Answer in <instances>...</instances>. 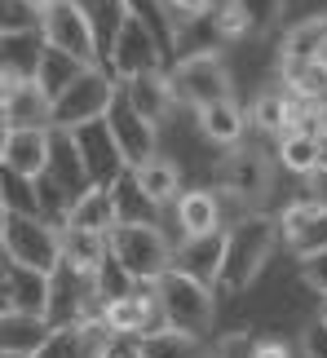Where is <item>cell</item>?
<instances>
[{
  "mask_svg": "<svg viewBox=\"0 0 327 358\" xmlns=\"http://www.w3.org/2000/svg\"><path fill=\"white\" fill-rule=\"evenodd\" d=\"M106 58H111V71L119 80L146 76V71H164V49L155 45V36L146 31L142 22H133L129 13L119 18L115 36L106 40Z\"/></svg>",
  "mask_w": 327,
  "mask_h": 358,
  "instance_id": "ba28073f",
  "label": "cell"
},
{
  "mask_svg": "<svg viewBox=\"0 0 327 358\" xmlns=\"http://www.w3.org/2000/svg\"><path fill=\"white\" fill-rule=\"evenodd\" d=\"M119 93H124L133 111L146 115V120L155 124V129H159V124L173 115V106H177L173 85H168V71H146V76H133V80H124V85H119Z\"/></svg>",
  "mask_w": 327,
  "mask_h": 358,
  "instance_id": "9a60e30c",
  "label": "cell"
},
{
  "mask_svg": "<svg viewBox=\"0 0 327 358\" xmlns=\"http://www.w3.org/2000/svg\"><path fill=\"white\" fill-rule=\"evenodd\" d=\"M5 142H9V129L0 124V159H5Z\"/></svg>",
  "mask_w": 327,
  "mask_h": 358,
  "instance_id": "681fc988",
  "label": "cell"
},
{
  "mask_svg": "<svg viewBox=\"0 0 327 358\" xmlns=\"http://www.w3.org/2000/svg\"><path fill=\"white\" fill-rule=\"evenodd\" d=\"M199 133L217 146H239L243 133H248V111L235 98L208 102V106H199Z\"/></svg>",
  "mask_w": 327,
  "mask_h": 358,
  "instance_id": "44dd1931",
  "label": "cell"
},
{
  "mask_svg": "<svg viewBox=\"0 0 327 358\" xmlns=\"http://www.w3.org/2000/svg\"><path fill=\"white\" fill-rule=\"evenodd\" d=\"M66 226L75 230H98V235H106V230L115 226V208H111V195L98 186H89L80 199L66 203Z\"/></svg>",
  "mask_w": 327,
  "mask_h": 358,
  "instance_id": "d4e9b609",
  "label": "cell"
},
{
  "mask_svg": "<svg viewBox=\"0 0 327 358\" xmlns=\"http://www.w3.org/2000/svg\"><path fill=\"white\" fill-rule=\"evenodd\" d=\"M314 62H319L323 71H327V40H323V45H319V53H314Z\"/></svg>",
  "mask_w": 327,
  "mask_h": 358,
  "instance_id": "7dc6e473",
  "label": "cell"
},
{
  "mask_svg": "<svg viewBox=\"0 0 327 358\" xmlns=\"http://www.w3.org/2000/svg\"><path fill=\"white\" fill-rule=\"evenodd\" d=\"M0 208L5 213H18V217H40V195H36V182L0 169Z\"/></svg>",
  "mask_w": 327,
  "mask_h": 358,
  "instance_id": "1f68e13d",
  "label": "cell"
},
{
  "mask_svg": "<svg viewBox=\"0 0 327 358\" xmlns=\"http://www.w3.org/2000/svg\"><path fill=\"white\" fill-rule=\"evenodd\" d=\"M221 186L239 203H256L270 190V159L261 150H248V146L230 150V159L221 164Z\"/></svg>",
  "mask_w": 327,
  "mask_h": 358,
  "instance_id": "8fae6325",
  "label": "cell"
},
{
  "mask_svg": "<svg viewBox=\"0 0 327 358\" xmlns=\"http://www.w3.org/2000/svg\"><path fill=\"white\" fill-rule=\"evenodd\" d=\"M279 243V222L266 213H248L239 217L235 226L226 230V248H221V270H217L212 292H248V287L261 279L266 261L275 257Z\"/></svg>",
  "mask_w": 327,
  "mask_h": 358,
  "instance_id": "6da1fadb",
  "label": "cell"
},
{
  "mask_svg": "<svg viewBox=\"0 0 327 358\" xmlns=\"http://www.w3.org/2000/svg\"><path fill=\"white\" fill-rule=\"evenodd\" d=\"M31 5H36V9H45V5H53V0H31Z\"/></svg>",
  "mask_w": 327,
  "mask_h": 358,
  "instance_id": "db71d44e",
  "label": "cell"
},
{
  "mask_svg": "<svg viewBox=\"0 0 327 358\" xmlns=\"http://www.w3.org/2000/svg\"><path fill=\"white\" fill-rule=\"evenodd\" d=\"M80 71H85V62H75V58H66V53H58V49L45 45V53H40V66H36V85H40V93L53 102Z\"/></svg>",
  "mask_w": 327,
  "mask_h": 358,
  "instance_id": "83f0119b",
  "label": "cell"
},
{
  "mask_svg": "<svg viewBox=\"0 0 327 358\" xmlns=\"http://www.w3.org/2000/svg\"><path fill=\"white\" fill-rule=\"evenodd\" d=\"M0 248H5L9 266H18V270H36V274H45V279H53V270L62 266L58 230H53L45 217H18V213H5Z\"/></svg>",
  "mask_w": 327,
  "mask_h": 358,
  "instance_id": "277c9868",
  "label": "cell"
},
{
  "mask_svg": "<svg viewBox=\"0 0 327 358\" xmlns=\"http://www.w3.org/2000/svg\"><path fill=\"white\" fill-rule=\"evenodd\" d=\"M142 341V358H199V341L186 332H173V327H159Z\"/></svg>",
  "mask_w": 327,
  "mask_h": 358,
  "instance_id": "d6a6232c",
  "label": "cell"
},
{
  "mask_svg": "<svg viewBox=\"0 0 327 358\" xmlns=\"http://www.w3.org/2000/svg\"><path fill=\"white\" fill-rule=\"evenodd\" d=\"M301 283L310 287V292H323L327 296V248L301 257Z\"/></svg>",
  "mask_w": 327,
  "mask_h": 358,
  "instance_id": "74e56055",
  "label": "cell"
},
{
  "mask_svg": "<svg viewBox=\"0 0 327 358\" xmlns=\"http://www.w3.org/2000/svg\"><path fill=\"white\" fill-rule=\"evenodd\" d=\"M102 120H106V129H111V137H115V146H119V155H124L129 169H138V164H146L155 155V124L133 111L129 98L119 93V85H115V98H111Z\"/></svg>",
  "mask_w": 327,
  "mask_h": 358,
  "instance_id": "30bf717a",
  "label": "cell"
},
{
  "mask_svg": "<svg viewBox=\"0 0 327 358\" xmlns=\"http://www.w3.org/2000/svg\"><path fill=\"white\" fill-rule=\"evenodd\" d=\"M0 230H5V208H0Z\"/></svg>",
  "mask_w": 327,
  "mask_h": 358,
  "instance_id": "9f6ffc18",
  "label": "cell"
},
{
  "mask_svg": "<svg viewBox=\"0 0 327 358\" xmlns=\"http://www.w3.org/2000/svg\"><path fill=\"white\" fill-rule=\"evenodd\" d=\"M301 354H305V358H327V323H323V319H314V323L305 327Z\"/></svg>",
  "mask_w": 327,
  "mask_h": 358,
  "instance_id": "60d3db41",
  "label": "cell"
},
{
  "mask_svg": "<svg viewBox=\"0 0 327 358\" xmlns=\"http://www.w3.org/2000/svg\"><path fill=\"white\" fill-rule=\"evenodd\" d=\"M256 358H288L283 341H256Z\"/></svg>",
  "mask_w": 327,
  "mask_h": 358,
  "instance_id": "f6af8a7d",
  "label": "cell"
},
{
  "mask_svg": "<svg viewBox=\"0 0 327 358\" xmlns=\"http://www.w3.org/2000/svg\"><path fill=\"white\" fill-rule=\"evenodd\" d=\"M40 53H45V40H40V31L0 36V76H5L9 85H18V80H36Z\"/></svg>",
  "mask_w": 327,
  "mask_h": 358,
  "instance_id": "7402d4cb",
  "label": "cell"
},
{
  "mask_svg": "<svg viewBox=\"0 0 327 358\" xmlns=\"http://www.w3.org/2000/svg\"><path fill=\"white\" fill-rule=\"evenodd\" d=\"M0 169L27 177V182L45 177V169H49V129H13L9 142H5Z\"/></svg>",
  "mask_w": 327,
  "mask_h": 358,
  "instance_id": "e0dca14e",
  "label": "cell"
},
{
  "mask_svg": "<svg viewBox=\"0 0 327 358\" xmlns=\"http://www.w3.org/2000/svg\"><path fill=\"white\" fill-rule=\"evenodd\" d=\"M115 98V76L102 71V66H85L71 85H66L58 98H53V111H49V129L58 133H71L80 124H93L106 115V106Z\"/></svg>",
  "mask_w": 327,
  "mask_h": 358,
  "instance_id": "5b68a950",
  "label": "cell"
},
{
  "mask_svg": "<svg viewBox=\"0 0 327 358\" xmlns=\"http://www.w3.org/2000/svg\"><path fill=\"white\" fill-rule=\"evenodd\" d=\"M279 235L288 239L296 252H319L327 248V208H314L310 199H296L279 213Z\"/></svg>",
  "mask_w": 327,
  "mask_h": 358,
  "instance_id": "4fadbf2b",
  "label": "cell"
},
{
  "mask_svg": "<svg viewBox=\"0 0 327 358\" xmlns=\"http://www.w3.org/2000/svg\"><path fill=\"white\" fill-rule=\"evenodd\" d=\"M133 182L142 186V195L151 199L155 208H168V203H177V195H182V173L164 155H151L146 164H138V169H133Z\"/></svg>",
  "mask_w": 327,
  "mask_h": 358,
  "instance_id": "603a6c76",
  "label": "cell"
},
{
  "mask_svg": "<svg viewBox=\"0 0 327 358\" xmlns=\"http://www.w3.org/2000/svg\"><path fill=\"white\" fill-rule=\"evenodd\" d=\"M9 274V257H5V248H0V279Z\"/></svg>",
  "mask_w": 327,
  "mask_h": 358,
  "instance_id": "f907efd6",
  "label": "cell"
},
{
  "mask_svg": "<svg viewBox=\"0 0 327 358\" xmlns=\"http://www.w3.org/2000/svg\"><path fill=\"white\" fill-rule=\"evenodd\" d=\"M106 257L133 283H155L173 266V248L159 226H111L106 230Z\"/></svg>",
  "mask_w": 327,
  "mask_h": 358,
  "instance_id": "7a4b0ae2",
  "label": "cell"
},
{
  "mask_svg": "<svg viewBox=\"0 0 327 358\" xmlns=\"http://www.w3.org/2000/svg\"><path fill=\"white\" fill-rule=\"evenodd\" d=\"M98 358H142V341L129 336V332H111V341L102 345Z\"/></svg>",
  "mask_w": 327,
  "mask_h": 358,
  "instance_id": "ab89813d",
  "label": "cell"
},
{
  "mask_svg": "<svg viewBox=\"0 0 327 358\" xmlns=\"http://www.w3.org/2000/svg\"><path fill=\"white\" fill-rule=\"evenodd\" d=\"M36 27H40V9L31 0H0V36L36 31Z\"/></svg>",
  "mask_w": 327,
  "mask_h": 358,
  "instance_id": "d590c367",
  "label": "cell"
},
{
  "mask_svg": "<svg viewBox=\"0 0 327 358\" xmlns=\"http://www.w3.org/2000/svg\"><path fill=\"white\" fill-rule=\"evenodd\" d=\"M45 177L58 186V195H62L66 203L80 199V195L89 190V177H85V164H80V155H75L71 133L49 129V169H45Z\"/></svg>",
  "mask_w": 327,
  "mask_h": 358,
  "instance_id": "5bb4252c",
  "label": "cell"
},
{
  "mask_svg": "<svg viewBox=\"0 0 327 358\" xmlns=\"http://www.w3.org/2000/svg\"><path fill=\"white\" fill-rule=\"evenodd\" d=\"M208 358H256V336L252 332H230L212 345Z\"/></svg>",
  "mask_w": 327,
  "mask_h": 358,
  "instance_id": "f35d334b",
  "label": "cell"
},
{
  "mask_svg": "<svg viewBox=\"0 0 327 358\" xmlns=\"http://www.w3.org/2000/svg\"><path fill=\"white\" fill-rule=\"evenodd\" d=\"M221 248H226V230H212V235H199V239H182L173 248V266L168 270H182L186 279L212 287L217 270H221Z\"/></svg>",
  "mask_w": 327,
  "mask_h": 358,
  "instance_id": "7c38bea8",
  "label": "cell"
},
{
  "mask_svg": "<svg viewBox=\"0 0 327 358\" xmlns=\"http://www.w3.org/2000/svg\"><path fill=\"white\" fill-rule=\"evenodd\" d=\"M58 252H62V270L66 274H75V279H93V270L106 261V235L62 226L58 230Z\"/></svg>",
  "mask_w": 327,
  "mask_h": 358,
  "instance_id": "ac0fdd59",
  "label": "cell"
},
{
  "mask_svg": "<svg viewBox=\"0 0 327 358\" xmlns=\"http://www.w3.org/2000/svg\"><path fill=\"white\" fill-rule=\"evenodd\" d=\"M31 358H89V354H85V345H80V332H75V327H62V332H53Z\"/></svg>",
  "mask_w": 327,
  "mask_h": 358,
  "instance_id": "8d00e7d4",
  "label": "cell"
},
{
  "mask_svg": "<svg viewBox=\"0 0 327 358\" xmlns=\"http://www.w3.org/2000/svg\"><path fill=\"white\" fill-rule=\"evenodd\" d=\"M319 319H323V323H327V296H323V314H319Z\"/></svg>",
  "mask_w": 327,
  "mask_h": 358,
  "instance_id": "11a10c76",
  "label": "cell"
},
{
  "mask_svg": "<svg viewBox=\"0 0 327 358\" xmlns=\"http://www.w3.org/2000/svg\"><path fill=\"white\" fill-rule=\"evenodd\" d=\"M217 31H221L226 40H239V36H248V31H243V18L235 13V5H221V9H217Z\"/></svg>",
  "mask_w": 327,
  "mask_h": 358,
  "instance_id": "7bdbcfd3",
  "label": "cell"
},
{
  "mask_svg": "<svg viewBox=\"0 0 327 358\" xmlns=\"http://www.w3.org/2000/svg\"><path fill=\"white\" fill-rule=\"evenodd\" d=\"M124 13L133 22H142L146 31L155 36V45L159 49H173V40H177V22L168 18V5L164 0H124Z\"/></svg>",
  "mask_w": 327,
  "mask_h": 358,
  "instance_id": "f1b7e54d",
  "label": "cell"
},
{
  "mask_svg": "<svg viewBox=\"0 0 327 358\" xmlns=\"http://www.w3.org/2000/svg\"><path fill=\"white\" fill-rule=\"evenodd\" d=\"M5 283H9V301H13V310H22V314H40V319H45V310H49V279H45V274L9 266Z\"/></svg>",
  "mask_w": 327,
  "mask_h": 358,
  "instance_id": "484cf974",
  "label": "cell"
},
{
  "mask_svg": "<svg viewBox=\"0 0 327 358\" xmlns=\"http://www.w3.org/2000/svg\"><path fill=\"white\" fill-rule=\"evenodd\" d=\"M168 85H173V98L195 106V111L208 102L230 98V71H226L221 53H190V58H182L173 66Z\"/></svg>",
  "mask_w": 327,
  "mask_h": 358,
  "instance_id": "52a82bcc",
  "label": "cell"
},
{
  "mask_svg": "<svg viewBox=\"0 0 327 358\" xmlns=\"http://www.w3.org/2000/svg\"><path fill=\"white\" fill-rule=\"evenodd\" d=\"M248 120H252L261 133H270V137H283V133L292 129V102H288V93H261V98L252 102Z\"/></svg>",
  "mask_w": 327,
  "mask_h": 358,
  "instance_id": "4dcf8cb0",
  "label": "cell"
},
{
  "mask_svg": "<svg viewBox=\"0 0 327 358\" xmlns=\"http://www.w3.org/2000/svg\"><path fill=\"white\" fill-rule=\"evenodd\" d=\"M279 164L292 173H314L319 169V142L314 137H301V133H283L279 137Z\"/></svg>",
  "mask_w": 327,
  "mask_h": 358,
  "instance_id": "836d02e7",
  "label": "cell"
},
{
  "mask_svg": "<svg viewBox=\"0 0 327 358\" xmlns=\"http://www.w3.org/2000/svg\"><path fill=\"white\" fill-rule=\"evenodd\" d=\"M49 111L53 102L40 93L36 80H18V85H9L5 93V106H0V124L13 133V129H49Z\"/></svg>",
  "mask_w": 327,
  "mask_h": 358,
  "instance_id": "2e32d148",
  "label": "cell"
},
{
  "mask_svg": "<svg viewBox=\"0 0 327 358\" xmlns=\"http://www.w3.org/2000/svg\"><path fill=\"white\" fill-rule=\"evenodd\" d=\"M49 336H53V327H49V319H40V314H22V310L0 314V354L31 358Z\"/></svg>",
  "mask_w": 327,
  "mask_h": 358,
  "instance_id": "d6986e66",
  "label": "cell"
},
{
  "mask_svg": "<svg viewBox=\"0 0 327 358\" xmlns=\"http://www.w3.org/2000/svg\"><path fill=\"white\" fill-rule=\"evenodd\" d=\"M151 287H155L164 327H173V332H186V336H195V341L212 327V287L186 279L182 270H164Z\"/></svg>",
  "mask_w": 327,
  "mask_h": 358,
  "instance_id": "3957f363",
  "label": "cell"
},
{
  "mask_svg": "<svg viewBox=\"0 0 327 358\" xmlns=\"http://www.w3.org/2000/svg\"><path fill=\"white\" fill-rule=\"evenodd\" d=\"M5 93H9V80L0 76V106H5Z\"/></svg>",
  "mask_w": 327,
  "mask_h": 358,
  "instance_id": "816d5d0a",
  "label": "cell"
},
{
  "mask_svg": "<svg viewBox=\"0 0 327 358\" xmlns=\"http://www.w3.org/2000/svg\"><path fill=\"white\" fill-rule=\"evenodd\" d=\"M177 222H182V235L186 239H199V235H212V230H221V199L212 195V190H182L177 195Z\"/></svg>",
  "mask_w": 327,
  "mask_h": 358,
  "instance_id": "ffe728a7",
  "label": "cell"
},
{
  "mask_svg": "<svg viewBox=\"0 0 327 358\" xmlns=\"http://www.w3.org/2000/svg\"><path fill=\"white\" fill-rule=\"evenodd\" d=\"M5 310H13V301H9V283L0 279V314H5Z\"/></svg>",
  "mask_w": 327,
  "mask_h": 358,
  "instance_id": "bcb514c9",
  "label": "cell"
},
{
  "mask_svg": "<svg viewBox=\"0 0 327 358\" xmlns=\"http://www.w3.org/2000/svg\"><path fill=\"white\" fill-rule=\"evenodd\" d=\"M305 199L314 203V208H327V169L305 173Z\"/></svg>",
  "mask_w": 327,
  "mask_h": 358,
  "instance_id": "b9f144b4",
  "label": "cell"
},
{
  "mask_svg": "<svg viewBox=\"0 0 327 358\" xmlns=\"http://www.w3.org/2000/svg\"><path fill=\"white\" fill-rule=\"evenodd\" d=\"M235 13L243 18V31L248 36H266L275 31V22L283 18V0H230Z\"/></svg>",
  "mask_w": 327,
  "mask_h": 358,
  "instance_id": "e575fe53",
  "label": "cell"
},
{
  "mask_svg": "<svg viewBox=\"0 0 327 358\" xmlns=\"http://www.w3.org/2000/svg\"><path fill=\"white\" fill-rule=\"evenodd\" d=\"M106 195H111V208H115V226H155L159 208L142 195V186L133 182V169L119 173Z\"/></svg>",
  "mask_w": 327,
  "mask_h": 358,
  "instance_id": "cb8c5ba5",
  "label": "cell"
},
{
  "mask_svg": "<svg viewBox=\"0 0 327 358\" xmlns=\"http://www.w3.org/2000/svg\"><path fill=\"white\" fill-rule=\"evenodd\" d=\"M323 137H327V102H323Z\"/></svg>",
  "mask_w": 327,
  "mask_h": 358,
  "instance_id": "f5cc1de1",
  "label": "cell"
},
{
  "mask_svg": "<svg viewBox=\"0 0 327 358\" xmlns=\"http://www.w3.org/2000/svg\"><path fill=\"white\" fill-rule=\"evenodd\" d=\"M323 40H327V13H319V18H305V22H296L292 31L283 36L279 58H283V62H314V53H319Z\"/></svg>",
  "mask_w": 327,
  "mask_h": 358,
  "instance_id": "4316f807",
  "label": "cell"
},
{
  "mask_svg": "<svg viewBox=\"0 0 327 358\" xmlns=\"http://www.w3.org/2000/svg\"><path fill=\"white\" fill-rule=\"evenodd\" d=\"M283 80H288V98L323 106V98H327V71L319 62H283Z\"/></svg>",
  "mask_w": 327,
  "mask_h": 358,
  "instance_id": "f546056e",
  "label": "cell"
},
{
  "mask_svg": "<svg viewBox=\"0 0 327 358\" xmlns=\"http://www.w3.org/2000/svg\"><path fill=\"white\" fill-rule=\"evenodd\" d=\"M164 5H173V13H182V18H199L212 9V0H164Z\"/></svg>",
  "mask_w": 327,
  "mask_h": 358,
  "instance_id": "ee69618b",
  "label": "cell"
},
{
  "mask_svg": "<svg viewBox=\"0 0 327 358\" xmlns=\"http://www.w3.org/2000/svg\"><path fill=\"white\" fill-rule=\"evenodd\" d=\"M0 358H18V354H0Z\"/></svg>",
  "mask_w": 327,
  "mask_h": 358,
  "instance_id": "6f0895ef",
  "label": "cell"
},
{
  "mask_svg": "<svg viewBox=\"0 0 327 358\" xmlns=\"http://www.w3.org/2000/svg\"><path fill=\"white\" fill-rule=\"evenodd\" d=\"M319 169H327V137L319 142Z\"/></svg>",
  "mask_w": 327,
  "mask_h": 358,
  "instance_id": "c3c4849f",
  "label": "cell"
},
{
  "mask_svg": "<svg viewBox=\"0 0 327 358\" xmlns=\"http://www.w3.org/2000/svg\"><path fill=\"white\" fill-rule=\"evenodd\" d=\"M36 31L49 49H58L85 66H98V36H93V22L80 0H53V5H45Z\"/></svg>",
  "mask_w": 327,
  "mask_h": 358,
  "instance_id": "8992f818",
  "label": "cell"
},
{
  "mask_svg": "<svg viewBox=\"0 0 327 358\" xmlns=\"http://www.w3.org/2000/svg\"><path fill=\"white\" fill-rule=\"evenodd\" d=\"M71 142H75L80 164H85L89 186L111 190L115 177L129 169L124 155H119V146H115V137H111V129H106V120H93V124H80V129H71Z\"/></svg>",
  "mask_w": 327,
  "mask_h": 358,
  "instance_id": "9c48e42d",
  "label": "cell"
}]
</instances>
